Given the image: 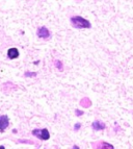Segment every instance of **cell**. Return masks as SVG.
Listing matches in <instances>:
<instances>
[{"mask_svg":"<svg viewBox=\"0 0 133 149\" xmlns=\"http://www.w3.org/2000/svg\"><path fill=\"white\" fill-rule=\"evenodd\" d=\"M71 24L72 26L76 29H85V28H91V24L89 20L84 19L81 16H73L71 18Z\"/></svg>","mask_w":133,"mask_h":149,"instance_id":"obj_1","label":"cell"},{"mask_svg":"<svg viewBox=\"0 0 133 149\" xmlns=\"http://www.w3.org/2000/svg\"><path fill=\"white\" fill-rule=\"evenodd\" d=\"M35 137H37V139L43 140V141H47L50 139V132L47 128H43V129H33L31 132Z\"/></svg>","mask_w":133,"mask_h":149,"instance_id":"obj_2","label":"cell"},{"mask_svg":"<svg viewBox=\"0 0 133 149\" xmlns=\"http://www.w3.org/2000/svg\"><path fill=\"white\" fill-rule=\"evenodd\" d=\"M10 125V119L6 115H0V132H4V130Z\"/></svg>","mask_w":133,"mask_h":149,"instance_id":"obj_3","label":"cell"},{"mask_svg":"<svg viewBox=\"0 0 133 149\" xmlns=\"http://www.w3.org/2000/svg\"><path fill=\"white\" fill-rule=\"evenodd\" d=\"M37 36L41 39H49L50 38V31L47 27L42 26V27H39L37 30Z\"/></svg>","mask_w":133,"mask_h":149,"instance_id":"obj_4","label":"cell"},{"mask_svg":"<svg viewBox=\"0 0 133 149\" xmlns=\"http://www.w3.org/2000/svg\"><path fill=\"white\" fill-rule=\"evenodd\" d=\"M19 55H20L19 50L16 47H12L8 50V57L10 60H16V58L19 57Z\"/></svg>","mask_w":133,"mask_h":149,"instance_id":"obj_5","label":"cell"},{"mask_svg":"<svg viewBox=\"0 0 133 149\" xmlns=\"http://www.w3.org/2000/svg\"><path fill=\"white\" fill-rule=\"evenodd\" d=\"M91 128L96 130V132H99V130H103L105 128V124H104L103 122L99 121V120H96V121L93 122V124H91Z\"/></svg>","mask_w":133,"mask_h":149,"instance_id":"obj_6","label":"cell"},{"mask_svg":"<svg viewBox=\"0 0 133 149\" xmlns=\"http://www.w3.org/2000/svg\"><path fill=\"white\" fill-rule=\"evenodd\" d=\"M97 149H114V148L112 145L107 143V142H101V143L98 145Z\"/></svg>","mask_w":133,"mask_h":149,"instance_id":"obj_7","label":"cell"},{"mask_svg":"<svg viewBox=\"0 0 133 149\" xmlns=\"http://www.w3.org/2000/svg\"><path fill=\"white\" fill-rule=\"evenodd\" d=\"M37 75V73H35V72H26L24 74V76L25 77H33V76H35Z\"/></svg>","mask_w":133,"mask_h":149,"instance_id":"obj_8","label":"cell"},{"mask_svg":"<svg viewBox=\"0 0 133 149\" xmlns=\"http://www.w3.org/2000/svg\"><path fill=\"white\" fill-rule=\"evenodd\" d=\"M80 127H81V124H80V123H76V124L74 125V130H79V128H80Z\"/></svg>","mask_w":133,"mask_h":149,"instance_id":"obj_9","label":"cell"},{"mask_svg":"<svg viewBox=\"0 0 133 149\" xmlns=\"http://www.w3.org/2000/svg\"><path fill=\"white\" fill-rule=\"evenodd\" d=\"M55 64H56V67H57V68H59V69H60V70L62 69V63H60V62H58V61H56V62H55Z\"/></svg>","mask_w":133,"mask_h":149,"instance_id":"obj_10","label":"cell"},{"mask_svg":"<svg viewBox=\"0 0 133 149\" xmlns=\"http://www.w3.org/2000/svg\"><path fill=\"white\" fill-rule=\"evenodd\" d=\"M75 113H76L77 116H82V115H83V112H82V111H79V109H76Z\"/></svg>","mask_w":133,"mask_h":149,"instance_id":"obj_11","label":"cell"},{"mask_svg":"<svg viewBox=\"0 0 133 149\" xmlns=\"http://www.w3.org/2000/svg\"><path fill=\"white\" fill-rule=\"evenodd\" d=\"M72 149H79V147L77 146V145H74V146H73V148Z\"/></svg>","mask_w":133,"mask_h":149,"instance_id":"obj_12","label":"cell"},{"mask_svg":"<svg viewBox=\"0 0 133 149\" xmlns=\"http://www.w3.org/2000/svg\"><path fill=\"white\" fill-rule=\"evenodd\" d=\"M0 149H5V147L3 146V145H1V146H0Z\"/></svg>","mask_w":133,"mask_h":149,"instance_id":"obj_13","label":"cell"}]
</instances>
